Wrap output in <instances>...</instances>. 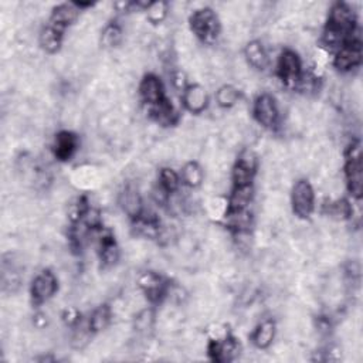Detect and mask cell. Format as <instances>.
Wrapping results in <instances>:
<instances>
[{
	"mask_svg": "<svg viewBox=\"0 0 363 363\" xmlns=\"http://www.w3.org/2000/svg\"><path fill=\"white\" fill-rule=\"evenodd\" d=\"M356 27L357 20L353 9L343 2H338L331 8L322 41L327 47H342L357 37Z\"/></svg>",
	"mask_w": 363,
	"mask_h": 363,
	"instance_id": "cell-1",
	"label": "cell"
},
{
	"mask_svg": "<svg viewBox=\"0 0 363 363\" xmlns=\"http://www.w3.org/2000/svg\"><path fill=\"white\" fill-rule=\"evenodd\" d=\"M190 30L204 44H213L222 30V24L216 12L211 8L194 10L189 17Z\"/></svg>",
	"mask_w": 363,
	"mask_h": 363,
	"instance_id": "cell-2",
	"label": "cell"
},
{
	"mask_svg": "<svg viewBox=\"0 0 363 363\" xmlns=\"http://www.w3.org/2000/svg\"><path fill=\"white\" fill-rule=\"evenodd\" d=\"M345 178L349 193L355 199H360L362 196V150L360 143H352L346 150V162H345Z\"/></svg>",
	"mask_w": 363,
	"mask_h": 363,
	"instance_id": "cell-3",
	"label": "cell"
},
{
	"mask_svg": "<svg viewBox=\"0 0 363 363\" xmlns=\"http://www.w3.org/2000/svg\"><path fill=\"white\" fill-rule=\"evenodd\" d=\"M291 204L295 216L299 219H308L313 215L315 209V193L313 185L305 179H299L292 187Z\"/></svg>",
	"mask_w": 363,
	"mask_h": 363,
	"instance_id": "cell-4",
	"label": "cell"
},
{
	"mask_svg": "<svg viewBox=\"0 0 363 363\" xmlns=\"http://www.w3.org/2000/svg\"><path fill=\"white\" fill-rule=\"evenodd\" d=\"M302 64L292 50H284L277 64V76L287 87H298L302 78Z\"/></svg>",
	"mask_w": 363,
	"mask_h": 363,
	"instance_id": "cell-5",
	"label": "cell"
},
{
	"mask_svg": "<svg viewBox=\"0 0 363 363\" xmlns=\"http://www.w3.org/2000/svg\"><path fill=\"white\" fill-rule=\"evenodd\" d=\"M252 115L255 121L264 128L277 127L280 113H278L276 98L270 94L258 95L252 107Z\"/></svg>",
	"mask_w": 363,
	"mask_h": 363,
	"instance_id": "cell-6",
	"label": "cell"
},
{
	"mask_svg": "<svg viewBox=\"0 0 363 363\" xmlns=\"http://www.w3.org/2000/svg\"><path fill=\"white\" fill-rule=\"evenodd\" d=\"M362 41L359 37L352 38L350 41L345 43L342 47H339L338 53L334 59V67L339 71H350L360 66L362 63Z\"/></svg>",
	"mask_w": 363,
	"mask_h": 363,
	"instance_id": "cell-7",
	"label": "cell"
},
{
	"mask_svg": "<svg viewBox=\"0 0 363 363\" xmlns=\"http://www.w3.org/2000/svg\"><path fill=\"white\" fill-rule=\"evenodd\" d=\"M57 288H59L57 277L50 270H44L31 283V288H30L31 301L36 305H41L50 298L55 297Z\"/></svg>",
	"mask_w": 363,
	"mask_h": 363,
	"instance_id": "cell-8",
	"label": "cell"
},
{
	"mask_svg": "<svg viewBox=\"0 0 363 363\" xmlns=\"http://www.w3.org/2000/svg\"><path fill=\"white\" fill-rule=\"evenodd\" d=\"M257 172V158L250 150H244L237 164L233 168V183L234 186H248L252 183V179Z\"/></svg>",
	"mask_w": 363,
	"mask_h": 363,
	"instance_id": "cell-9",
	"label": "cell"
},
{
	"mask_svg": "<svg viewBox=\"0 0 363 363\" xmlns=\"http://www.w3.org/2000/svg\"><path fill=\"white\" fill-rule=\"evenodd\" d=\"M240 352L239 341L232 335H225L222 338H213L209 343V355L215 362H229L233 360Z\"/></svg>",
	"mask_w": 363,
	"mask_h": 363,
	"instance_id": "cell-10",
	"label": "cell"
},
{
	"mask_svg": "<svg viewBox=\"0 0 363 363\" xmlns=\"http://www.w3.org/2000/svg\"><path fill=\"white\" fill-rule=\"evenodd\" d=\"M139 287L143 290L146 298L153 304L161 302L169 291V283L157 273H145L139 278Z\"/></svg>",
	"mask_w": 363,
	"mask_h": 363,
	"instance_id": "cell-11",
	"label": "cell"
},
{
	"mask_svg": "<svg viewBox=\"0 0 363 363\" xmlns=\"http://www.w3.org/2000/svg\"><path fill=\"white\" fill-rule=\"evenodd\" d=\"M139 94L143 102L148 104V107L157 106V104L166 99L164 84L161 78L155 74H148L143 77L139 85Z\"/></svg>",
	"mask_w": 363,
	"mask_h": 363,
	"instance_id": "cell-12",
	"label": "cell"
},
{
	"mask_svg": "<svg viewBox=\"0 0 363 363\" xmlns=\"http://www.w3.org/2000/svg\"><path fill=\"white\" fill-rule=\"evenodd\" d=\"M182 102L185 108L192 114H201L209 104L206 90L199 84H190L182 92Z\"/></svg>",
	"mask_w": 363,
	"mask_h": 363,
	"instance_id": "cell-13",
	"label": "cell"
},
{
	"mask_svg": "<svg viewBox=\"0 0 363 363\" xmlns=\"http://www.w3.org/2000/svg\"><path fill=\"white\" fill-rule=\"evenodd\" d=\"M78 149V136L70 131H62L56 135V141H55V157L62 161V162H67L70 161L74 153Z\"/></svg>",
	"mask_w": 363,
	"mask_h": 363,
	"instance_id": "cell-14",
	"label": "cell"
},
{
	"mask_svg": "<svg viewBox=\"0 0 363 363\" xmlns=\"http://www.w3.org/2000/svg\"><path fill=\"white\" fill-rule=\"evenodd\" d=\"M80 12L81 10L78 9V6L74 2L59 5L57 8L53 9V12H51L48 24L57 27L62 31H66V29L78 19Z\"/></svg>",
	"mask_w": 363,
	"mask_h": 363,
	"instance_id": "cell-15",
	"label": "cell"
},
{
	"mask_svg": "<svg viewBox=\"0 0 363 363\" xmlns=\"http://www.w3.org/2000/svg\"><path fill=\"white\" fill-rule=\"evenodd\" d=\"M244 56H245L248 64L255 70L264 71L270 64V59H269V55H267L264 45L257 40L250 41L245 45Z\"/></svg>",
	"mask_w": 363,
	"mask_h": 363,
	"instance_id": "cell-16",
	"label": "cell"
},
{
	"mask_svg": "<svg viewBox=\"0 0 363 363\" xmlns=\"http://www.w3.org/2000/svg\"><path fill=\"white\" fill-rule=\"evenodd\" d=\"M149 114L153 121H157L159 125L171 127L175 125L179 120V114L172 106V102L166 98L162 102L157 104V106L149 107Z\"/></svg>",
	"mask_w": 363,
	"mask_h": 363,
	"instance_id": "cell-17",
	"label": "cell"
},
{
	"mask_svg": "<svg viewBox=\"0 0 363 363\" xmlns=\"http://www.w3.org/2000/svg\"><path fill=\"white\" fill-rule=\"evenodd\" d=\"M252 199V186H234L229 200L226 213H239L247 211V207Z\"/></svg>",
	"mask_w": 363,
	"mask_h": 363,
	"instance_id": "cell-18",
	"label": "cell"
},
{
	"mask_svg": "<svg viewBox=\"0 0 363 363\" xmlns=\"http://www.w3.org/2000/svg\"><path fill=\"white\" fill-rule=\"evenodd\" d=\"M63 36H64V31L59 30V29L55 27V26L47 24V26L41 30L40 37H38V41H40V45H41V48L45 51V53L55 55V53H57V51H59L60 47H62Z\"/></svg>",
	"mask_w": 363,
	"mask_h": 363,
	"instance_id": "cell-19",
	"label": "cell"
},
{
	"mask_svg": "<svg viewBox=\"0 0 363 363\" xmlns=\"http://www.w3.org/2000/svg\"><path fill=\"white\" fill-rule=\"evenodd\" d=\"M276 336V324L271 320L262 322L251 335V341L258 349H267Z\"/></svg>",
	"mask_w": 363,
	"mask_h": 363,
	"instance_id": "cell-20",
	"label": "cell"
},
{
	"mask_svg": "<svg viewBox=\"0 0 363 363\" xmlns=\"http://www.w3.org/2000/svg\"><path fill=\"white\" fill-rule=\"evenodd\" d=\"M111 321V309L108 305L98 306L88 318V327L92 334L106 329Z\"/></svg>",
	"mask_w": 363,
	"mask_h": 363,
	"instance_id": "cell-21",
	"label": "cell"
},
{
	"mask_svg": "<svg viewBox=\"0 0 363 363\" xmlns=\"http://www.w3.org/2000/svg\"><path fill=\"white\" fill-rule=\"evenodd\" d=\"M121 204L124 212L131 216L132 219H136L142 212V201L141 197L138 194V192H135L134 189H127L122 196H121Z\"/></svg>",
	"mask_w": 363,
	"mask_h": 363,
	"instance_id": "cell-22",
	"label": "cell"
},
{
	"mask_svg": "<svg viewBox=\"0 0 363 363\" xmlns=\"http://www.w3.org/2000/svg\"><path fill=\"white\" fill-rule=\"evenodd\" d=\"M204 173L201 166L197 162H187L183 166L182 171V180L185 182V185H187L189 187H199L203 182Z\"/></svg>",
	"mask_w": 363,
	"mask_h": 363,
	"instance_id": "cell-23",
	"label": "cell"
},
{
	"mask_svg": "<svg viewBox=\"0 0 363 363\" xmlns=\"http://www.w3.org/2000/svg\"><path fill=\"white\" fill-rule=\"evenodd\" d=\"M240 91L233 85H223L216 92V101L220 107L230 108L239 102Z\"/></svg>",
	"mask_w": 363,
	"mask_h": 363,
	"instance_id": "cell-24",
	"label": "cell"
},
{
	"mask_svg": "<svg viewBox=\"0 0 363 363\" xmlns=\"http://www.w3.org/2000/svg\"><path fill=\"white\" fill-rule=\"evenodd\" d=\"M122 40V30L117 23H110L102 31L101 44L106 48L117 47Z\"/></svg>",
	"mask_w": 363,
	"mask_h": 363,
	"instance_id": "cell-25",
	"label": "cell"
},
{
	"mask_svg": "<svg viewBox=\"0 0 363 363\" xmlns=\"http://www.w3.org/2000/svg\"><path fill=\"white\" fill-rule=\"evenodd\" d=\"M159 185H161L162 190L169 194V193H173L179 189L180 178L173 169L164 168L159 173Z\"/></svg>",
	"mask_w": 363,
	"mask_h": 363,
	"instance_id": "cell-26",
	"label": "cell"
},
{
	"mask_svg": "<svg viewBox=\"0 0 363 363\" xmlns=\"http://www.w3.org/2000/svg\"><path fill=\"white\" fill-rule=\"evenodd\" d=\"M145 12H146V19L150 23H153V24L162 23L168 15V3H165V2L148 3Z\"/></svg>",
	"mask_w": 363,
	"mask_h": 363,
	"instance_id": "cell-27",
	"label": "cell"
},
{
	"mask_svg": "<svg viewBox=\"0 0 363 363\" xmlns=\"http://www.w3.org/2000/svg\"><path fill=\"white\" fill-rule=\"evenodd\" d=\"M352 212H353L352 206L345 199H341V200H336L335 203H331L329 209H328L329 216H334V218H338V219H342V220L349 219L352 216Z\"/></svg>",
	"mask_w": 363,
	"mask_h": 363,
	"instance_id": "cell-28",
	"label": "cell"
}]
</instances>
